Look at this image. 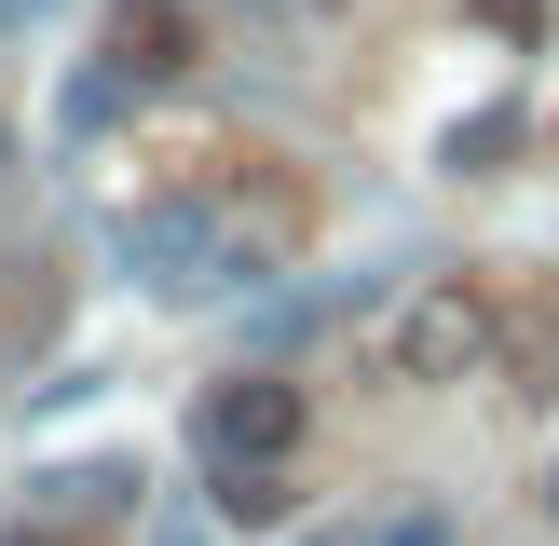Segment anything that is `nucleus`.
Listing matches in <instances>:
<instances>
[{
  "mask_svg": "<svg viewBox=\"0 0 559 546\" xmlns=\"http://www.w3.org/2000/svg\"><path fill=\"white\" fill-rule=\"evenodd\" d=\"M491 369H519V396H559V300H506Z\"/></svg>",
  "mask_w": 559,
  "mask_h": 546,
  "instance_id": "423d86ee",
  "label": "nucleus"
},
{
  "mask_svg": "<svg viewBox=\"0 0 559 546\" xmlns=\"http://www.w3.org/2000/svg\"><path fill=\"white\" fill-rule=\"evenodd\" d=\"M287 246H300L287 191H164V205L123 218V273L164 287V300H233V287H260Z\"/></svg>",
  "mask_w": 559,
  "mask_h": 546,
  "instance_id": "f257e3e1",
  "label": "nucleus"
},
{
  "mask_svg": "<svg viewBox=\"0 0 559 546\" xmlns=\"http://www.w3.org/2000/svg\"><path fill=\"white\" fill-rule=\"evenodd\" d=\"M478 27H506V41H533V27H546V0H478Z\"/></svg>",
  "mask_w": 559,
  "mask_h": 546,
  "instance_id": "9b49d317",
  "label": "nucleus"
},
{
  "mask_svg": "<svg viewBox=\"0 0 559 546\" xmlns=\"http://www.w3.org/2000/svg\"><path fill=\"white\" fill-rule=\"evenodd\" d=\"M300 546H464L437 506H396V519H342V533H300Z\"/></svg>",
  "mask_w": 559,
  "mask_h": 546,
  "instance_id": "1a4fd4ad",
  "label": "nucleus"
},
{
  "mask_svg": "<svg viewBox=\"0 0 559 546\" xmlns=\"http://www.w3.org/2000/svg\"><path fill=\"white\" fill-rule=\"evenodd\" d=\"M14 546H69V533H41V519H27V533H14Z\"/></svg>",
  "mask_w": 559,
  "mask_h": 546,
  "instance_id": "ddd939ff",
  "label": "nucleus"
},
{
  "mask_svg": "<svg viewBox=\"0 0 559 546\" xmlns=\"http://www.w3.org/2000/svg\"><path fill=\"white\" fill-rule=\"evenodd\" d=\"M0 164H14V136H0Z\"/></svg>",
  "mask_w": 559,
  "mask_h": 546,
  "instance_id": "2eb2a0df",
  "label": "nucleus"
},
{
  "mask_svg": "<svg viewBox=\"0 0 559 546\" xmlns=\"http://www.w3.org/2000/svg\"><path fill=\"white\" fill-rule=\"evenodd\" d=\"M41 328H55V273L41 260H0V382L41 355Z\"/></svg>",
  "mask_w": 559,
  "mask_h": 546,
  "instance_id": "39448f33",
  "label": "nucleus"
},
{
  "mask_svg": "<svg viewBox=\"0 0 559 546\" xmlns=\"http://www.w3.org/2000/svg\"><path fill=\"white\" fill-rule=\"evenodd\" d=\"M14 14H27V0H0V27H14Z\"/></svg>",
  "mask_w": 559,
  "mask_h": 546,
  "instance_id": "4468645a",
  "label": "nucleus"
},
{
  "mask_svg": "<svg viewBox=\"0 0 559 546\" xmlns=\"http://www.w3.org/2000/svg\"><path fill=\"white\" fill-rule=\"evenodd\" d=\"M136 491V464H55L41 478V533H69V519H109Z\"/></svg>",
  "mask_w": 559,
  "mask_h": 546,
  "instance_id": "6e6552de",
  "label": "nucleus"
},
{
  "mask_svg": "<svg viewBox=\"0 0 559 546\" xmlns=\"http://www.w3.org/2000/svg\"><path fill=\"white\" fill-rule=\"evenodd\" d=\"M151 546H205V533H191V519H164V533H151Z\"/></svg>",
  "mask_w": 559,
  "mask_h": 546,
  "instance_id": "f8f14e48",
  "label": "nucleus"
},
{
  "mask_svg": "<svg viewBox=\"0 0 559 546\" xmlns=\"http://www.w3.org/2000/svg\"><path fill=\"white\" fill-rule=\"evenodd\" d=\"M191 69V0H109V96H136V82H178Z\"/></svg>",
  "mask_w": 559,
  "mask_h": 546,
  "instance_id": "20e7f679",
  "label": "nucleus"
},
{
  "mask_svg": "<svg viewBox=\"0 0 559 546\" xmlns=\"http://www.w3.org/2000/svg\"><path fill=\"white\" fill-rule=\"evenodd\" d=\"M205 464H300V382H273V369H233L205 396Z\"/></svg>",
  "mask_w": 559,
  "mask_h": 546,
  "instance_id": "7ed1b4c3",
  "label": "nucleus"
},
{
  "mask_svg": "<svg viewBox=\"0 0 559 546\" xmlns=\"http://www.w3.org/2000/svg\"><path fill=\"white\" fill-rule=\"evenodd\" d=\"M205 491H218V519H246V533H273V519L300 506L287 464H205Z\"/></svg>",
  "mask_w": 559,
  "mask_h": 546,
  "instance_id": "0eeeda50",
  "label": "nucleus"
},
{
  "mask_svg": "<svg viewBox=\"0 0 559 546\" xmlns=\"http://www.w3.org/2000/svg\"><path fill=\"white\" fill-rule=\"evenodd\" d=\"M491 151H519V109H478V123H451V178H491Z\"/></svg>",
  "mask_w": 559,
  "mask_h": 546,
  "instance_id": "9d476101",
  "label": "nucleus"
},
{
  "mask_svg": "<svg viewBox=\"0 0 559 546\" xmlns=\"http://www.w3.org/2000/svg\"><path fill=\"white\" fill-rule=\"evenodd\" d=\"M491 342H506V300H491V287H464V273H424V287L382 314V382L464 396V382H491Z\"/></svg>",
  "mask_w": 559,
  "mask_h": 546,
  "instance_id": "f03ea898",
  "label": "nucleus"
}]
</instances>
